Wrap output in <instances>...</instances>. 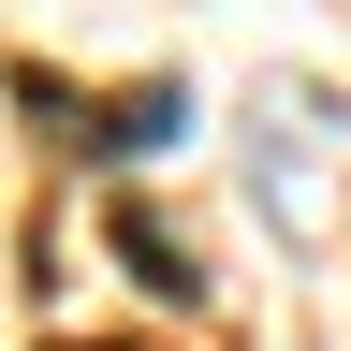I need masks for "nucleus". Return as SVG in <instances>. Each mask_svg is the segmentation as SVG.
Instances as JSON below:
<instances>
[{"label":"nucleus","mask_w":351,"mask_h":351,"mask_svg":"<svg viewBox=\"0 0 351 351\" xmlns=\"http://www.w3.org/2000/svg\"><path fill=\"white\" fill-rule=\"evenodd\" d=\"M337 132H351V103L337 88H293V73H263L249 88V205L278 219V234H307V219H322V191H337Z\"/></svg>","instance_id":"nucleus-1"},{"label":"nucleus","mask_w":351,"mask_h":351,"mask_svg":"<svg viewBox=\"0 0 351 351\" xmlns=\"http://www.w3.org/2000/svg\"><path fill=\"white\" fill-rule=\"evenodd\" d=\"M191 132V88H132V103H103V161H147Z\"/></svg>","instance_id":"nucleus-2"}]
</instances>
